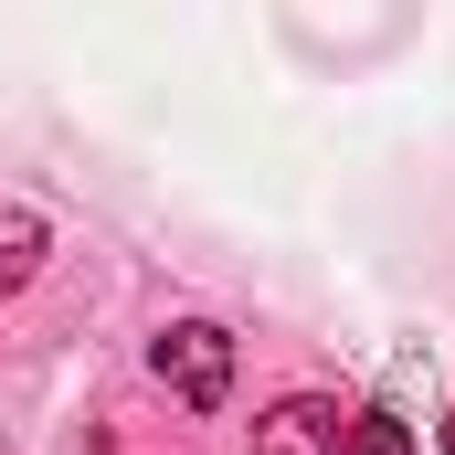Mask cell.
I'll return each mask as SVG.
<instances>
[{"label":"cell","instance_id":"cell-2","mask_svg":"<svg viewBox=\"0 0 455 455\" xmlns=\"http://www.w3.org/2000/svg\"><path fill=\"white\" fill-rule=\"evenodd\" d=\"M339 403H318V392H297V403H275L265 424H254V455H339Z\"/></svg>","mask_w":455,"mask_h":455},{"label":"cell","instance_id":"cell-1","mask_svg":"<svg viewBox=\"0 0 455 455\" xmlns=\"http://www.w3.org/2000/svg\"><path fill=\"white\" fill-rule=\"evenodd\" d=\"M148 371H159L191 413H223V392H233V329H212V318H170V329L148 339Z\"/></svg>","mask_w":455,"mask_h":455},{"label":"cell","instance_id":"cell-5","mask_svg":"<svg viewBox=\"0 0 455 455\" xmlns=\"http://www.w3.org/2000/svg\"><path fill=\"white\" fill-rule=\"evenodd\" d=\"M445 455H455V424H445Z\"/></svg>","mask_w":455,"mask_h":455},{"label":"cell","instance_id":"cell-4","mask_svg":"<svg viewBox=\"0 0 455 455\" xmlns=\"http://www.w3.org/2000/svg\"><path fill=\"white\" fill-rule=\"evenodd\" d=\"M32 254H43V233L11 223V243H0V286H21V275H32Z\"/></svg>","mask_w":455,"mask_h":455},{"label":"cell","instance_id":"cell-3","mask_svg":"<svg viewBox=\"0 0 455 455\" xmlns=\"http://www.w3.org/2000/svg\"><path fill=\"white\" fill-rule=\"evenodd\" d=\"M339 455H424V445H413V424H403V413H349Z\"/></svg>","mask_w":455,"mask_h":455}]
</instances>
